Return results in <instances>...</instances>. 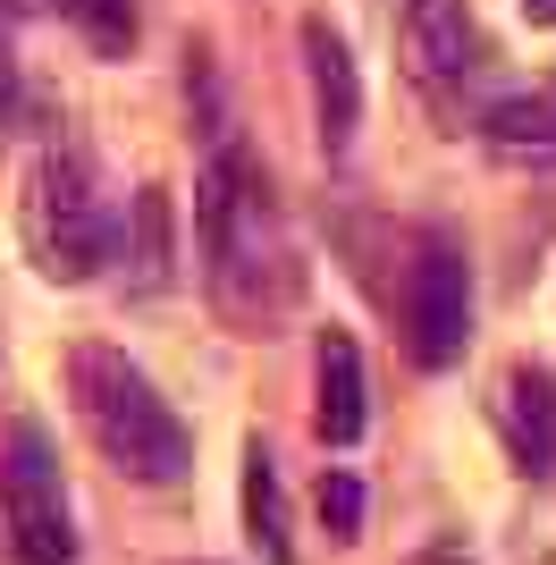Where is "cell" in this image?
Here are the masks:
<instances>
[{"label": "cell", "instance_id": "3957f363", "mask_svg": "<svg viewBox=\"0 0 556 565\" xmlns=\"http://www.w3.org/2000/svg\"><path fill=\"white\" fill-rule=\"evenodd\" d=\"M25 245H34V270L51 287H93L101 270L118 262V212L110 178L93 161V143L76 118H51L43 136H34V161H25Z\"/></svg>", "mask_w": 556, "mask_h": 565}, {"label": "cell", "instance_id": "6da1fadb", "mask_svg": "<svg viewBox=\"0 0 556 565\" xmlns=\"http://www.w3.org/2000/svg\"><path fill=\"white\" fill-rule=\"evenodd\" d=\"M194 262H203V296L236 338H278L303 305V245L287 228L278 178L254 143L228 127L203 136L194 161Z\"/></svg>", "mask_w": 556, "mask_h": 565}, {"label": "cell", "instance_id": "4fadbf2b", "mask_svg": "<svg viewBox=\"0 0 556 565\" xmlns=\"http://www.w3.org/2000/svg\"><path fill=\"white\" fill-rule=\"evenodd\" d=\"M245 541L261 548V565H296V532H287V490H278L270 439H245Z\"/></svg>", "mask_w": 556, "mask_h": 565}, {"label": "cell", "instance_id": "9a60e30c", "mask_svg": "<svg viewBox=\"0 0 556 565\" xmlns=\"http://www.w3.org/2000/svg\"><path fill=\"white\" fill-rule=\"evenodd\" d=\"M25 118V68H18V51H9V34H0V136Z\"/></svg>", "mask_w": 556, "mask_h": 565}, {"label": "cell", "instance_id": "52a82bcc", "mask_svg": "<svg viewBox=\"0 0 556 565\" xmlns=\"http://www.w3.org/2000/svg\"><path fill=\"white\" fill-rule=\"evenodd\" d=\"M296 51H303V94H312V136H321L329 161H346L354 127H363V68H354L346 34H338L329 18H303Z\"/></svg>", "mask_w": 556, "mask_h": 565}, {"label": "cell", "instance_id": "5b68a950", "mask_svg": "<svg viewBox=\"0 0 556 565\" xmlns=\"http://www.w3.org/2000/svg\"><path fill=\"white\" fill-rule=\"evenodd\" d=\"M0 541L18 565H76L68 472H60V448L34 414H18L0 430Z\"/></svg>", "mask_w": 556, "mask_h": 565}, {"label": "cell", "instance_id": "277c9868", "mask_svg": "<svg viewBox=\"0 0 556 565\" xmlns=\"http://www.w3.org/2000/svg\"><path fill=\"white\" fill-rule=\"evenodd\" d=\"M472 254L447 220L405 228V262H396V338L414 354V372H456L472 347Z\"/></svg>", "mask_w": 556, "mask_h": 565}, {"label": "cell", "instance_id": "ba28073f", "mask_svg": "<svg viewBox=\"0 0 556 565\" xmlns=\"http://www.w3.org/2000/svg\"><path fill=\"white\" fill-rule=\"evenodd\" d=\"M472 136H481V152L498 169H556V68L481 94Z\"/></svg>", "mask_w": 556, "mask_h": 565}, {"label": "cell", "instance_id": "30bf717a", "mask_svg": "<svg viewBox=\"0 0 556 565\" xmlns=\"http://www.w3.org/2000/svg\"><path fill=\"white\" fill-rule=\"evenodd\" d=\"M312 430L321 448H354L371 430V380H363V347L346 330L312 338Z\"/></svg>", "mask_w": 556, "mask_h": 565}, {"label": "cell", "instance_id": "2e32d148", "mask_svg": "<svg viewBox=\"0 0 556 565\" xmlns=\"http://www.w3.org/2000/svg\"><path fill=\"white\" fill-rule=\"evenodd\" d=\"M514 9H523L532 25H556V0H514Z\"/></svg>", "mask_w": 556, "mask_h": 565}, {"label": "cell", "instance_id": "5bb4252c", "mask_svg": "<svg viewBox=\"0 0 556 565\" xmlns=\"http://www.w3.org/2000/svg\"><path fill=\"white\" fill-rule=\"evenodd\" d=\"M312 507H321V523H329V541H338V548L363 541V481H354L346 465H321V490H312Z\"/></svg>", "mask_w": 556, "mask_h": 565}, {"label": "cell", "instance_id": "8992f818", "mask_svg": "<svg viewBox=\"0 0 556 565\" xmlns=\"http://www.w3.org/2000/svg\"><path fill=\"white\" fill-rule=\"evenodd\" d=\"M396 51H405V76L414 94L439 118L472 127V85L489 76V34L472 18V0H396Z\"/></svg>", "mask_w": 556, "mask_h": 565}, {"label": "cell", "instance_id": "7a4b0ae2", "mask_svg": "<svg viewBox=\"0 0 556 565\" xmlns=\"http://www.w3.org/2000/svg\"><path fill=\"white\" fill-rule=\"evenodd\" d=\"M68 397H76V423L85 439L101 448V465L136 490H178L194 472V430L185 414L161 397V380L143 372L127 347L110 338H76L68 347Z\"/></svg>", "mask_w": 556, "mask_h": 565}, {"label": "cell", "instance_id": "7c38bea8", "mask_svg": "<svg viewBox=\"0 0 556 565\" xmlns=\"http://www.w3.org/2000/svg\"><path fill=\"white\" fill-rule=\"evenodd\" d=\"M0 18H60L93 60H127L143 43V0H0Z\"/></svg>", "mask_w": 556, "mask_h": 565}, {"label": "cell", "instance_id": "e0dca14e", "mask_svg": "<svg viewBox=\"0 0 556 565\" xmlns=\"http://www.w3.org/2000/svg\"><path fill=\"white\" fill-rule=\"evenodd\" d=\"M178 565H211V557H178Z\"/></svg>", "mask_w": 556, "mask_h": 565}, {"label": "cell", "instance_id": "8fae6325", "mask_svg": "<svg viewBox=\"0 0 556 565\" xmlns=\"http://www.w3.org/2000/svg\"><path fill=\"white\" fill-rule=\"evenodd\" d=\"M118 279H127V296H161V287L178 279V194H169V186H136V194H127Z\"/></svg>", "mask_w": 556, "mask_h": 565}, {"label": "cell", "instance_id": "9c48e42d", "mask_svg": "<svg viewBox=\"0 0 556 565\" xmlns=\"http://www.w3.org/2000/svg\"><path fill=\"white\" fill-rule=\"evenodd\" d=\"M498 439L523 481H556V372L548 363H514L498 380Z\"/></svg>", "mask_w": 556, "mask_h": 565}]
</instances>
